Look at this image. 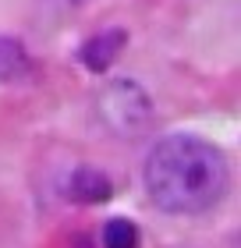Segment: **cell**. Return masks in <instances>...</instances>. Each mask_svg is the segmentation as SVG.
<instances>
[{"label":"cell","mask_w":241,"mask_h":248,"mask_svg":"<svg viewBox=\"0 0 241 248\" xmlns=\"http://www.w3.org/2000/svg\"><path fill=\"white\" fill-rule=\"evenodd\" d=\"M124 43H128V32L124 29H107L99 32V36H93L82 46V64L89 67V71H107V67L117 61V53L124 50Z\"/></svg>","instance_id":"277c9868"},{"label":"cell","mask_w":241,"mask_h":248,"mask_svg":"<svg viewBox=\"0 0 241 248\" xmlns=\"http://www.w3.org/2000/svg\"><path fill=\"white\" fill-rule=\"evenodd\" d=\"M29 71H32V64H29L21 39L0 36V82H21Z\"/></svg>","instance_id":"5b68a950"},{"label":"cell","mask_w":241,"mask_h":248,"mask_svg":"<svg viewBox=\"0 0 241 248\" xmlns=\"http://www.w3.org/2000/svg\"><path fill=\"white\" fill-rule=\"evenodd\" d=\"M64 195L71 202H78V206H99V202H107L113 195V185H110V177L103 170H96V167H78V170L67 174Z\"/></svg>","instance_id":"3957f363"},{"label":"cell","mask_w":241,"mask_h":248,"mask_svg":"<svg viewBox=\"0 0 241 248\" xmlns=\"http://www.w3.org/2000/svg\"><path fill=\"white\" fill-rule=\"evenodd\" d=\"M227 156L199 135H167L145 160V191L170 217L209 213L227 195Z\"/></svg>","instance_id":"6da1fadb"},{"label":"cell","mask_w":241,"mask_h":248,"mask_svg":"<svg viewBox=\"0 0 241 248\" xmlns=\"http://www.w3.org/2000/svg\"><path fill=\"white\" fill-rule=\"evenodd\" d=\"M103 248H139V227L131 220H110L103 227Z\"/></svg>","instance_id":"8992f818"},{"label":"cell","mask_w":241,"mask_h":248,"mask_svg":"<svg viewBox=\"0 0 241 248\" xmlns=\"http://www.w3.org/2000/svg\"><path fill=\"white\" fill-rule=\"evenodd\" d=\"M96 117L110 135L117 139H142V135L153 128L156 110L149 93L131 82V78H117V82H107L96 96Z\"/></svg>","instance_id":"7a4b0ae2"}]
</instances>
